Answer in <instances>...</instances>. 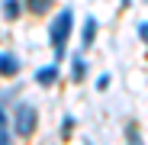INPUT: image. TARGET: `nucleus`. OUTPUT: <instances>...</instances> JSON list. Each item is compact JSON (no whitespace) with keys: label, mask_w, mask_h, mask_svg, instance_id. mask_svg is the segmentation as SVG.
Returning a JSON list of instances; mask_svg holds the SVG:
<instances>
[{"label":"nucleus","mask_w":148,"mask_h":145,"mask_svg":"<svg viewBox=\"0 0 148 145\" xmlns=\"http://www.w3.org/2000/svg\"><path fill=\"white\" fill-rule=\"evenodd\" d=\"M71 29H74V13L64 7L52 23H48V42H52V48H55V58H64V45H68Z\"/></svg>","instance_id":"f257e3e1"},{"label":"nucleus","mask_w":148,"mask_h":145,"mask_svg":"<svg viewBox=\"0 0 148 145\" xmlns=\"http://www.w3.org/2000/svg\"><path fill=\"white\" fill-rule=\"evenodd\" d=\"M36 110L29 107V103H19L16 107V113H13V132L16 135H23V139H26V135H32V129H36Z\"/></svg>","instance_id":"f03ea898"},{"label":"nucleus","mask_w":148,"mask_h":145,"mask_svg":"<svg viewBox=\"0 0 148 145\" xmlns=\"http://www.w3.org/2000/svg\"><path fill=\"white\" fill-rule=\"evenodd\" d=\"M0 74H3V78L19 74V58H16V55H10V52H3V55H0Z\"/></svg>","instance_id":"7ed1b4c3"},{"label":"nucleus","mask_w":148,"mask_h":145,"mask_svg":"<svg viewBox=\"0 0 148 145\" xmlns=\"http://www.w3.org/2000/svg\"><path fill=\"white\" fill-rule=\"evenodd\" d=\"M55 78H58V65H45V68H39V71H36V81H39L42 87H52V84H55Z\"/></svg>","instance_id":"20e7f679"},{"label":"nucleus","mask_w":148,"mask_h":145,"mask_svg":"<svg viewBox=\"0 0 148 145\" xmlns=\"http://www.w3.org/2000/svg\"><path fill=\"white\" fill-rule=\"evenodd\" d=\"M93 36H97V19H93V16H87V19H84V36H81V48H90Z\"/></svg>","instance_id":"39448f33"},{"label":"nucleus","mask_w":148,"mask_h":145,"mask_svg":"<svg viewBox=\"0 0 148 145\" xmlns=\"http://www.w3.org/2000/svg\"><path fill=\"white\" fill-rule=\"evenodd\" d=\"M84 74H87V61H84L81 55H74V58H71V78H74V81H81Z\"/></svg>","instance_id":"423d86ee"},{"label":"nucleus","mask_w":148,"mask_h":145,"mask_svg":"<svg viewBox=\"0 0 148 145\" xmlns=\"http://www.w3.org/2000/svg\"><path fill=\"white\" fill-rule=\"evenodd\" d=\"M0 10H3L7 19H16V16L23 13V3H19V0H3V7H0Z\"/></svg>","instance_id":"0eeeda50"},{"label":"nucleus","mask_w":148,"mask_h":145,"mask_svg":"<svg viewBox=\"0 0 148 145\" xmlns=\"http://www.w3.org/2000/svg\"><path fill=\"white\" fill-rule=\"evenodd\" d=\"M52 3H55V0H23V7H26L29 13H45Z\"/></svg>","instance_id":"6e6552de"},{"label":"nucleus","mask_w":148,"mask_h":145,"mask_svg":"<svg viewBox=\"0 0 148 145\" xmlns=\"http://www.w3.org/2000/svg\"><path fill=\"white\" fill-rule=\"evenodd\" d=\"M0 145H13V139H10V129H7V126H0Z\"/></svg>","instance_id":"1a4fd4ad"},{"label":"nucleus","mask_w":148,"mask_h":145,"mask_svg":"<svg viewBox=\"0 0 148 145\" xmlns=\"http://www.w3.org/2000/svg\"><path fill=\"white\" fill-rule=\"evenodd\" d=\"M106 87H110V74H103L100 81H97V90H106Z\"/></svg>","instance_id":"9d476101"},{"label":"nucleus","mask_w":148,"mask_h":145,"mask_svg":"<svg viewBox=\"0 0 148 145\" xmlns=\"http://www.w3.org/2000/svg\"><path fill=\"white\" fill-rule=\"evenodd\" d=\"M129 145H142V139H138V132H135V129H129Z\"/></svg>","instance_id":"9b49d317"},{"label":"nucleus","mask_w":148,"mask_h":145,"mask_svg":"<svg viewBox=\"0 0 148 145\" xmlns=\"http://www.w3.org/2000/svg\"><path fill=\"white\" fill-rule=\"evenodd\" d=\"M138 36H142V42H148V23H142V26H138Z\"/></svg>","instance_id":"f8f14e48"},{"label":"nucleus","mask_w":148,"mask_h":145,"mask_svg":"<svg viewBox=\"0 0 148 145\" xmlns=\"http://www.w3.org/2000/svg\"><path fill=\"white\" fill-rule=\"evenodd\" d=\"M0 126H7V113L3 110H0Z\"/></svg>","instance_id":"ddd939ff"}]
</instances>
